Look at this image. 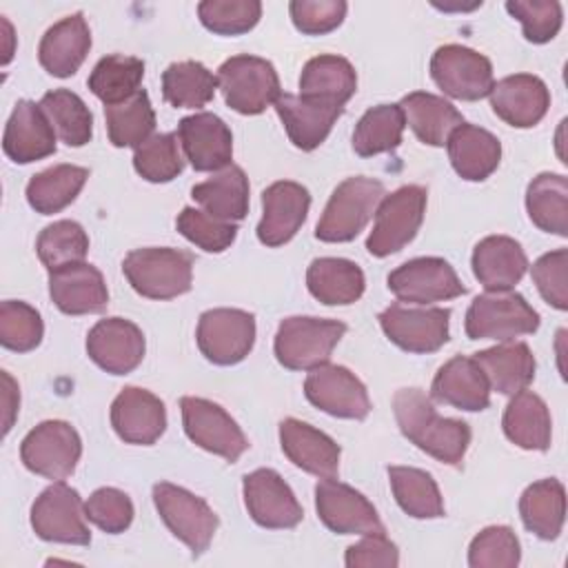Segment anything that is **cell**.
Segmentation results:
<instances>
[{
  "instance_id": "cell-1",
  "label": "cell",
  "mask_w": 568,
  "mask_h": 568,
  "mask_svg": "<svg viewBox=\"0 0 568 568\" xmlns=\"http://www.w3.org/2000/svg\"><path fill=\"white\" fill-rule=\"evenodd\" d=\"M393 410L402 435L419 450L448 466L462 464L470 444V428L466 422L437 415L433 402L419 388L397 390Z\"/></svg>"
},
{
  "instance_id": "cell-2",
  "label": "cell",
  "mask_w": 568,
  "mask_h": 568,
  "mask_svg": "<svg viewBox=\"0 0 568 568\" xmlns=\"http://www.w3.org/2000/svg\"><path fill=\"white\" fill-rule=\"evenodd\" d=\"M122 271L142 297L171 300L191 288L193 255L169 246L135 248L124 257Z\"/></svg>"
},
{
  "instance_id": "cell-3",
  "label": "cell",
  "mask_w": 568,
  "mask_h": 568,
  "mask_svg": "<svg viewBox=\"0 0 568 568\" xmlns=\"http://www.w3.org/2000/svg\"><path fill=\"white\" fill-rule=\"evenodd\" d=\"M382 197V182L364 175L346 178L333 191L315 226V237L322 242H351L368 224Z\"/></svg>"
},
{
  "instance_id": "cell-4",
  "label": "cell",
  "mask_w": 568,
  "mask_h": 568,
  "mask_svg": "<svg viewBox=\"0 0 568 568\" xmlns=\"http://www.w3.org/2000/svg\"><path fill=\"white\" fill-rule=\"evenodd\" d=\"M346 324L320 317H286L275 335V357L284 368L311 371L331 359Z\"/></svg>"
},
{
  "instance_id": "cell-5",
  "label": "cell",
  "mask_w": 568,
  "mask_h": 568,
  "mask_svg": "<svg viewBox=\"0 0 568 568\" xmlns=\"http://www.w3.org/2000/svg\"><path fill=\"white\" fill-rule=\"evenodd\" d=\"M539 328L537 311L513 291H488L473 300L466 311V335L470 339L508 342Z\"/></svg>"
},
{
  "instance_id": "cell-6",
  "label": "cell",
  "mask_w": 568,
  "mask_h": 568,
  "mask_svg": "<svg viewBox=\"0 0 568 568\" xmlns=\"http://www.w3.org/2000/svg\"><path fill=\"white\" fill-rule=\"evenodd\" d=\"M426 211V189L406 184L384 195L375 211V224L366 240V248L375 257L402 251L419 231Z\"/></svg>"
},
{
  "instance_id": "cell-7",
  "label": "cell",
  "mask_w": 568,
  "mask_h": 568,
  "mask_svg": "<svg viewBox=\"0 0 568 568\" xmlns=\"http://www.w3.org/2000/svg\"><path fill=\"white\" fill-rule=\"evenodd\" d=\"M217 87L226 104L242 115H257L280 98L275 67L257 55H233L222 62Z\"/></svg>"
},
{
  "instance_id": "cell-8",
  "label": "cell",
  "mask_w": 568,
  "mask_h": 568,
  "mask_svg": "<svg viewBox=\"0 0 568 568\" xmlns=\"http://www.w3.org/2000/svg\"><path fill=\"white\" fill-rule=\"evenodd\" d=\"M153 501L162 521L191 548L193 557L209 548L217 530V515L202 497L175 484L160 481L153 486Z\"/></svg>"
},
{
  "instance_id": "cell-9",
  "label": "cell",
  "mask_w": 568,
  "mask_h": 568,
  "mask_svg": "<svg viewBox=\"0 0 568 568\" xmlns=\"http://www.w3.org/2000/svg\"><path fill=\"white\" fill-rule=\"evenodd\" d=\"M82 455V442L75 428L62 419H49L27 433L20 444L22 464L47 479H67Z\"/></svg>"
},
{
  "instance_id": "cell-10",
  "label": "cell",
  "mask_w": 568,
  "mask_h": 568,
  "mask_svg": "<svg viewBox=\"0 0 568 568\" xmlns=\"http://www.w3.org/2000/svg\"><path fill=\"white\" fill-rule=\"evenodd\" d=\"M84 517L87 513L78 490L60 479L44 488L31 506V526L44 541L87 546L91 532Z\"/></svg>"
},
{
  "instance_id": "cell-11",
  "label": "cell",
  "mask_w": 568,
  "mask_h": 568,
  "mask_svg": "<svg viewBox=\"0 0 568 568\" xmlns=\"http://www.w3.org/2000/svg\"><path fill=\"white\" fill-rule=\"evenodd\" d=\"M180 408L184 433L200 448L220 455L226 462H237L248 448V439L237 422L215 402L186 395L180 399Z\"/></svg>"
},
{
  "instance_id": "cell-12",
  "label": "cell",
  "mask_w": 568,
  "mask_h": 568,
  "mask_svg": "<svg viewBox=\"0 0 568 568\" xmlns=\"http://www.w3.org/2000/svg\"><path fill=\"white\" fill-rule=\"evenodd\" d=\"M202 355L220 366L242 362L255 342V317L240 308H211L200 315L195 331Z\"/></svg>"
},
{
  "instance_id": "cell-13",
  "label": "cell",
  "mask_w": 568,
  "mask_h": 568,
  "mask_svg": "<svg viewBox=\"0 0 568 568\" xmlns=\"http://www.w3.org/2000/svg\"><path fill=\"white\" fill-rule=\"evenodd\" d=\"M430 78L450 98L481 100L493 89V64L486 55L462 44H444L430 58Z\"/></svg>"
},
{
  "instance_id": "cell-14",
  "label": "cell",
  "mask_w": 568,
  "mask_h": 568,
  "mask_svg": "<svg viewBox=\"0 0 568 568\" xmlns=\"http://www.w3.org/2000/svg\"><path fill=\"white\" fill-rule=\"evenodd\" d=\"M450 311L439 306L390 304L379 313L386 337L408 353H433L448 342Z\"/></svg>"
},
{
  "instance_id": "cell-15",
  "label": "cell",
  "mask_w": 568,
  "mask_h": 568,
  "mask_svg": "<svg viewBox=\"0 0 568 568\" xmlns=\"http://www.w3.org/2000/svg\"><path fill=\"white\" fill-rule=\"evenodd\" d=\"M306 399L320 410L342 419H364L371 413L366 386L344 366L322 364L304 379Z\"/></svg>"
},
{
  "instance_id": "cell-16",
  "label": "cell",
  "mask_w": 568,
  "mask_h": 568,
  "mask_svg": "<svg viewBox=\"0 0 568 568\" xmlns=\"http://www.w3.org/2000/svg\"><path fill=\"white\" fill-rule=\"evenodd\" d=\"M388 288L402 302L430 304L466 293L455 268L442 257H415L388 275Z\"/></svg>"
},
{
  "instance_id": "cell-17",
  "label": "cell",
  "mask_w": 568,
  "mask_h": 568,
  "mask_svg": "<svg viewBox=\"0 0 568 568\" xmlns=\"http://www.w3.org/2000/svg\"><path fill=\"white\" fill-rule=\"evenodd\" d=\"M315 508L326 528L339 535L384 532V524L375 506L355 488L335 477L322 479L315 486Z\"/></svg>"
},
{
  "instance_id": "cell-18",
  "label": "cell",
  "mask_w": 568,
  "mask_h": 568,
  "mask_svg": "<svg viewBox=\"0 0 568 568\" xmlns=\"http://www.w3.org/2000/svg\"><path fill=\"white\" fill-rule=\"evenodd\" d=\"M244 504L251 519L264 528H293L304 517L288 484L271 468L244 477Z\"/></svg>"
},
{
  "instance_id": "cell-19",
  "label": "cell",
  "mask_w": 568,
  "mask_h": 568,
  "mask_svg": "<svg viewBox=\"0 0 568 568\" xmlns=\"http://www.w3.org/2000/svg\"><path fill=\"white\" fill-rule=\"evenodd\" d=\"M178 138L195 171H222L233 158V135L222 118L209 111L186 115L178 124Z\"/></svg>"
},
{
  "instance_id": "cell-20",
  "label": "cell",
  "mask_w": 568,
  "mask_h": 568,
  "mask_svg": "<svg viewBox=\"0 0 568 568\" xmlns=\"http://www.w3.org/2000/svg\"><path fill=\"white\" fill-rule=\"evenodd\" d=\"M89 357L111 375H126L144 357L142 331L122 317L100 320L87 335Z\"/></svg>"
},
{
  "instance_id": "cell-21",
  "label": "cell",
  "mask_w": 568,
  "mask_h": 568,
  "mask_svg": "<svg viewBox=\"0 0 568 568\" xmlns=\"http://www.w3.org/2000/svg\"><path fill=\"white\" fill-rule=\"evenodd\" d=\"M311 206L308 191L291 180H280L266 186L262 193V220L257 224V237L266 246L286 244L304 224Z\"/></svg>"
},
{
  "instance_id": "cell-22",
  "label": "cell",
  "mask_w": 568,
  "mask_h": 568,
  "mask_svg": "<svg viewBox=\"0 0 568 568\" xmlns=\"http://www.w3.org/2000/svg\"><path fill=\"white\" fill-rule=\"evenodd\" d=\"M111 426L126 444L149 446L166 428L164 404L146 388L126 386L111 404Z\"/></svg>"
},
{
  "instance_id": "cell-23",
  "label": "cell",
  "mask_w": 568,
  "mask_h": 568,
  "mask_svg": "<svg viewBox=\"0 0 568 568\" xmlns=\"http://www.w3.org/2000/svg\"><path fill=\"white\" fill-rule=\"evenodd\" d=\"M490 106L506 124L517 129L535 126L550 106V93L541 78L515 73L501 78L490 89Z\"/></svg>"
},
{
  "instance_id": "cell-24",
  "label": "cell",
  "mask_w": 568,
  "mask_h": 568,
  "mask_svg": "<svg viewBox=\"0 0 568 568\" xmlns=\"http://www.w3.org/2000/svg\"><path fill=\"white\" fill-rule=\"evenodd\" d=\"M275 111L291 142L302 151H313L326 140L344 106L308 95L280 93L275 100Z\"/></svg>"
},
{
  "instance_id": "cell-25",
  "label": "cell",
  "mask_w": 568,
  "mask_h": 568,
  "mask_svg": "<svg viewBox=\"0 0 568 568\" xmlns=\"http://www.w3.org/2000/svg\"><path fill=\"white\" fill-rule=\"evenodd\" d=\"M2 149L9 160L29 164L55 153V131L42 106L31 100H20L4 126Z\"/></svg>"
},
{
  "instance_id": "cell-26",
  "label": "cell",
  "mask_w": 568,
  "mask_h": 568,
  "mask_svg": "<svg viewBox=\"0 0 568 568\" xmlns=\"http://www.w3.org/2000/svg\"><path fill=\"white\" fill-rule=\"evenodd\" d=\"M49 295L67 315L100 313L109 304V291L102 273L87 262L49 271Z\"/></svg>"
},
{
  "instance_id": "cell-27",
  "label": "cell",
  "mask_w": 568,
  "mask_h": 568,
  "mask_svg": "<svg viewBox=\"0 0 568 568\" xmlns=\"http://www.w3.org/2000/svg\"><path fill=\"white\" fill-rule=\"evenodd\" d=\"M280 444L284 455L302 470L328 479L337 475L339 468V446L315 426L286 417L280 424Z\"/></svg>"
},
{
  "instance_id": "cell-28",
  "label": "cell",
  "mask_w": 568,
  "mask_h": 568,
  "mask_svg": "<svg viewBox=\"0 0 568 568\" xmlns=\"http://www.w3.org/2000/svg\"><path fill=\"white\" fill-rule=\"evenodd\" d=\"M91 49V31L82 13H71L49 27L40 40L38 58L55 78L73 75Z\"/></svg>"
},
{
  "instance_id": "cell-29",
  "label": "cell",
  "mask_w": 568,
  "mask_h": 568,
  "mask_svg": "<svg viewBox=\"0 0 568 568\" xmlns=\"http://www.w3.org/2000/svg\"><path fill=\"white\" fill-rule=\"evenodd\" d=\"M430 395L437 402L462 410H484L490 404V386L473 357L457 355L448 359L435 375Z\"/></svg>"
},
{
  "instance_id": "cell-30",
  "label": "cell",
  "mask_w": 568,
  "mask_h": 568,
  "mask_svg": "<svg viewBox=\"0 0 568 568\" xmlns=\"http://www.w3.org/2000/svg\"><path fill=\"white\" fill-rule=\"evenodd\" d=\"M526 268L521 244L508 235H488L473 251V273L486 291H510Z\"/></svg>"
},
{
  "instance_id": "cell-31",
  "label": "cell",
  "mask_w": 568,
  "mask_h": 568,
  "mask_svg": "<svg viewBox=\"0 0 568 568\" xmlns=\"http://www.w3.org/2000/svg\"><path fill=\"white\" fill-rule=\"evenodd\" d=\"M446 144L455 173L468 182H481L499 166L501 144L481 126L464 122L450 133Z\"/></svg>"
},
{
  "instance_id": "cell-32",
  "label": "cell",
  "mask_w": 568,
  "mask_h": 568,
  "mask_svg": "<svg viewBox=\"0 0 568 568\" xmlns=\"http://www.w3.org/2000/svg\"><path fill=\"white\" fill-rule=\"evenodd\" d=\"M399 109L413 133L430 146H444L450 133L464 124L462 113L448 100L426 91H413L404 95Z\"/></svg>"
},
{
  "instance_id": "cell-33",
  "label": "cell",
  "mask_w": 568,
  "mask_h": 568,
  "mask_svg": "<svg viewBox=\"0 0 568 568\" xmlns=\"http://www.w3.org/2000/svg\"><path fill=\"white\" fill-rule=\"evenodd\" d=\"M473 359L484 371L488 386L501 395L524 390L535 377V357L524 342H504L475 353Z\"/></svg>"
},
{
  "instance_id": "cell-34",
  "label": "cell",
  "mask_w": 568,
  "mask_h": 568,
  "mask_svg": "<svg viewBox=\"0 0 568 568\" xmlns=\"http://www.w3.org/2000/svg\"><path fill=\"white\" fill-rule=\"evenodd\" d=\"M506 437L526 450H548L552 437V424L546 402L532 390H519L513 395L501 419Z\"/></svg>"
},
{
  "instance_id": "cell-35",
  "label": "cell",
  "mask_w": 568,
  "mask_h": 568,
  "mask_svg": "<svg viewBox=\"0 0 568 568\" xmlns=\"http://www.w3.org/2000/svg\"><path fill=\"white\" fill-rule=\"evenodd\" d=\"M306 286L322 304L344 306L362 297L366 280L362 268L351 260L317 257L306 271Z\"/></svg>"
},
{
  "instance_id": "cell-36",
  "label": "cell",
  "mask_w": 568,
  "mask_h": 568,
  "mask_svg": "<svg viewBox=\"0 0 568 568\" xmlns=\"http://www.w3.org/2000/svg\"><path fill=\"white\" fill-rule=\"evenodd\" d=\"M191 195L209 215L224 222H237L248 211V178L240 166L229 164L213 178L195 184Z\"/></svg>"
},
{
  "instance_id": "cell-37",
  "label": "cell",
  "mask_w": 568,
  "mask_h": 568,
  "mask_svg": "<svg viewBox=\"0 0 568 568\" xmlns=\"http://www.w3.org/2000/svg\"><path fill=\"white\" fill-rule=\"evenodd\" d=\"M524 526L539 539H557L566 519V490L559 479H539L519 497Z\"/></svg>"
},
{
  "instance_id": "cell-38",
  "label": "cell",
  "mask_w": 568,
  "mask_h": 568,
  "mask_svg": "<svg viewBox=\"0 0 568 568\" xmlns=\"http://www.w3.org/2000/svg\"><path fill=\"white\" fill-rule=\"evenodd\" d=\"M357 89V73L342 55L311 58L300 75V95L344 106Z\"/></svg>"
},
{
  "instance_id": "cell-39",
  "label": "cell",
  "mask_w": 568,
  "mask_h": 568,
  "mask_svg": "<svg viewBox=\"0 0 568 568\" xmlns=\"http://www.w3.org/2000/svg\"><path fill=\"white\" fill-rule=\"evenodd\" d=\"M89 169L75 164H55L36 173L27 184V200L31 209L51 215L69 206L82 191Z\"/></svg>"
},
{
  "instance_id": "cell-40",
  "label": "cell",
  "mask_w": 568,
  "mask_h": 568,
  "mask_svg": "<svg viewBox=\"0 0 568 568\" xmlns=\"http://www.w3.org/2000/svg\"><path fill=\"white\" fill-rule=\"evenodd\" d=\"M526 209L535 226L568 235V180L559 173H539L526 191Z\"/></svg>"
},
{
  "instance_id": "cell-41",
  "label": "cell",
  "mask_w": 568,
  "mask_h": 568,
  "mask_svg": "<svg viewBox=\"0 0 568 568\" xmlns=\"http://www.w3.org/2000/svg\"><path fill=\"white\" fill-rule=\"evenodd\" d=\"M144 78V62L135 55L111 53L104 55L89 75L91 93L104 102V106L120 104L140 91Z\"/></svg>"
},
{
  "instance_id": "cell-42",
  "label": "cell",
  "mask_w": 568,
  "mask_h": 568,
  "mask_svg": "<svg viewBox=\"0 0 568 568\" xmlns=\"http://www.w3.org/2000/svg\"><path fill=\"white\" fill-rule=\"evenodd\" d=\"M217 75L202 62H173L162 73V95L175 109H200L213 100Z\"/></svg>"
},
{
  "instance_id": "cell-43",
  "label": "cell",
  "mask_w": 568,
  "mask_h": 568,
  "mask_svg": "<svg viewBox=\"0 0 568 568\" xmlns=\"http://www.w3.org/2000/svg\"><path fill=\"white\" fill-rule=\"evenodd\" d=\"M388 479L399 508L415 519L444 517V501L435 479L419 468L390 466Z\"/></svg>"
},
{
  "instance_id": "cell-44",
  "label": "cell",
  "mask_w": 568,
  "mask_h": 568,
  "mask_svg": "<svg viewBox=\"0 0 568 568\" xmlns=\"http://www.w3.org/2000/svg\"><path fill=\"white\" fill-rule=\"evenodd\" d=\"M40 106L64 144L84 146L91 140L93 115L78 93L69 89H53L42 95Z\"/></svg>"
},
{
  "instance_id": "cell-45",
  "label": "cell",
  "mask_w": 568,
  "mask_h": 568,
  "mask_svg": "<svg viewBox=\"0 0 568 568\" xmlns=\"http://www.w3.org/2000/svg\"><path fill=\"white\" fill-rule=\"evenodd\" d=\"M404 126L399 104H377L359 118L353 131V151L362 158L393 151L402 142Z\"/></svg>"
},
{
  "instance_id": "cell-46",
  "label": "cell",
  "mask_w": 568,
  "mask_h": 568,
  "mask_svg": "<svg viewBox=\"0 0 568 568\" xmlns=\"http://www.w3.org/2000/svg\"><path fill=\"white\" fill-rule=\"evenodd\" d=\"M106 131L113 146H133L138 149L146 142L155 129V111L146 91H138L120 104L104 106Z\"/></svg>"
},
{
  "instance_id": "cell-47",
  "label": "cell",
  "mask_w": 568,
  "mask_h": 568,
  "mask_svg": "<svg viewBox=\"0 0 568 568\" xmlns=\"http://www.w3.org/2000/svg\"><path fill=\"white\" fill-rule=\"evenodd\" d=\"M36 251L40 262L49 271H55V268L82 262L89 251V237L78 222L58 220L40 231Z\"/></svg>"
},
{
  "instance_id": "cell-48",
  "label": "cell",
  "mask_w": 568,
  "mask_h": 568,
  "mask_svg": "<svg viewBox=\"0 0 568 568\" xmlns=\"http://www.w3.org/2000/svg\"><path fill=\"white\" fill-rule=\"evenodd\" d=\"M178 133H158L142 142L133 153L135 171L149 182H171L184 169Z\"/></svg>"
},
{
  "instance_id": "cell-49",
  "label": "cell",
  "mask_w": 568,
  "mask_h": 568,
  "mask_svg": "<svg viewBox=\"0 0 568 568\" xmlns=\"http://www.w3.org/2000/svg\"><path fill=\"white\" fill-rule=\"evenodd\" d=\"M42 317L27 302L4 300L0 304V344L16 353L33 351L42 342Z\"/></svg>"
},
{
  "instance_id": "cell-50",
  "label": "cell",
  "mask_w": 568,
  "mask_h": 568,
  "mask_svg": "<svg viewBox=\"0 0 568 568\" xmlns=\"http://www.w3.org/2000/svg\"><path fill=\"white\" fill-rule=\"evenodd\" d=\"M197 16L213 33L240 36L257 24L262 4L257 0H204L197 4Z\"/></svg>"
},
{
  "instance_id": "cell-51",
  "label": "cell",
  "mask_w": 568,
  "mask_h": 568,
  "mask_svg": "<svg viewBox=\"0 0 568 568\" xmlns=\"http://www.w3.org/2000/svg\"><path fill=\"white\" fill-rule=\"evenodd\" d=\"M175 226L189 242L209 253H222L233 244L237 235V226L233 222H224L193 206L182 209V213L175 220Z\"/></svg>"
},
{
  "instance_id": "cell-52",
  "label": "cell",
  "mask_w": 568,
  "mask_h": 568,
  "mask_svg": "<svg viewBox=\"0 0 568 568\" xmlns=\"http://www.w3.org/2000/svg\"><path fill=\"white\" fill-rule=\"evenodd\" d=\"M519 541L508 526L484 528L468 548L473 568H513L519 564Z\"/></svg>"
},
{
  "instance_id": "cell-53",
  "label": "cell",
  "mask_w": 568,
  "mask_h": 568,
  "mask_svg": "<svg viewBox=\"0 0 568 568\" xmlns=\"http://www.w3.org/2000/svg\"><path fill=\"white\" fill-rule=\"evenodd\" d=\"M506 11L524 27L526 40L544 44L561 29V4L557 0H508Z\"/></svg>"
},
{
  "instance_id": "cell-54",
  "label": "cell",
  "mask_w": 568,
  "mask_h": 568,
  "mask_svg": "<svg viewBox=\"0 0 568 568\" xmlns=\"http://www.w3.org/2000/svg\"><path fill=\"white\" fill-rule=\"evenodd\" d=\"M87 519L104 532H122L133 521V504L126 493L118 488H98L84 504Z\"/></svg>"
},
{
  "instance_id": "cell-55",
  "label": "cell",
  "mask_w": 568,
  "mask_h": 568,
  "mask_svg": "<svg viewBox=\"0 0 568 568\" xmlns=\"http://www.w3.org/2000/svg\"><path fill=\"white\" fill-rule=\"evenodd\" d=\"M566 268H568V251L566 248H557L552 253L541 255L530 268L532 282L537 284V291L541 293V297L559 311L568 308Z\"/></svg>"
},
{
  "instance_id": "cell-56",
  "label": "cell",
  "mask_w": 568,
  "mask_h": 568,
  "mask_svg": "<svg viewBox=\"0 0 568 568\" xmlns=\"http://www.w3.org/2000/svg\"><path fill=\"white\" fill-rule=\"evenodd\" d=\"M293 24L308 36H322L337 29L346 16L344 0H293L288 4Z\"/></svg>"
},
{
  "instance_id": "cell-57",
  "label": "cell",
  "mask_w": 568,
  "mask_h": 568,
  "mask_svg": "<svg viewBox=\"0 0 568 568\" xmlns=\"http://www.w3.org/2000/svg\"><path fill=\"white\" fill-rule=\"evenodd\" d=\"M344 561L351 568H359V566L395 568L399 564V550L384 532H368L357 544L348 546Z\"/></svg>"
},
{
  "instance_id": "cell-58",
  "label": "cell",
  "mask_w": 568,
  "mask_h": 568,
  "mask_svg": "<svg viewBox=\"0 0 568 568\" xmlns=\"http://www.w3.org/2000/svg\"><path fill=\"white\" fill-rule=\"evenodd\" d=\"M2 377V390H0V397H2V413H4V419H2V435H7L13 426V419L18 415V406H20V393H18V384L13 382V377L2 371L0 373Z\"/></svg>"
},
{
  "instance_id": "cell-59",
  "label": "cell",
  "mask_w": 568,
  "mask_h": 568,
  "mask_svg": "<svg viewBox=\"0 0 568 568\" xmlns=\"http://www.w3.org/2000/svg\"><path fill=\"white\" fill-rule=\"evenodd\" d=\"M0 24H2V38H4V58H2V64H7L13 55V27L9 24V20L2 16L0 18Z\"/></svg>"
}]
</instances>
